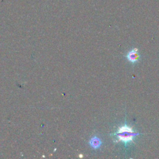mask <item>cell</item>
<instances>
[{"label": "cell", "instance_id": "1", "mask_svg": "<svg viewBox=\"0 0 159 159\" xmlns=\"http://www.w3.org/2000/svg\"><path fill=\"white\" fill-rule=\"evenodd\" d=\"M112 136H115L118 137V140H116V142H123L126 147H127V144L131 142H133L134 137L140 135L139 132H135L132 127H130L126 124V120L125 121V124L118 128L117 132L111 134Z\"/></svg>", "mask_w": 159, "mask_h": 159}, {"label": "cell", "instance_id": "2", "mask_svg": "<svg viewBox=\"0 0 159 159\" xmlns=\"http://www.w3.org/2000/svg\"><path fill=\"white\" fill-rule=\"evenodd\" d=\"M126 57L127 60L132 64L137 62L140 57L137 48H134V49L130 51L127 53Z\"/></svg>", "mask_w": 159, "mask_h": 159}, {"label": "cell", "instance_id": "3", "mask_svg": "<svg viewBox=\"0 0 159 159\" xmlns=\"http://www.w3.org/2000/svg\"><path fill=\"white\" fill-rule=\"evenodd\" d=\"M89 144L91 147H93L95 149H97L100 147L102 144V142L100 138H98L97 136H93L90 140Z\"/></svg>", "mask_w": 159, "mask_h": 159}, {"label": "cell", "instance_id": "4", "mask_svg": "<svg viewBox=\"0 0 159 159\" xmlns=\"http://www.w3.org/2000/svg\"><path fill=\"white\" fill-rule=\"evenodd\" d=\"M79 157H80V158H83V155L82 154H80Z\"/></svg>", "mask_w": 159, "mask_h": 159}]
</instances>
